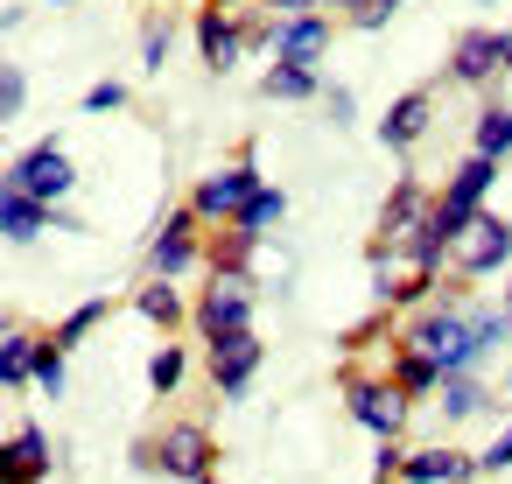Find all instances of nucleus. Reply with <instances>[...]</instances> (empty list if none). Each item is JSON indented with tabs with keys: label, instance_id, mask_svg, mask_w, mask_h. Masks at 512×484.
I'll return each mask as SVG.
<instances>
[{
	"label": "nucleus",
	"instance_id": "obj_27",
	"mask_svg": "<svg viewBox=\"0 0 512 484\" xmlns=\"http://www.w3.org/2000/svg\"><path fill=\"white\" fill-rule=\"evenodd\" d=\"M281 218H288V190H274V183H267V190H260V197H253L246 211H239V232H253V239H267V232H274Z\"/></svg>",
	"mask_w": 512,
	"mask_h": 484
},
{
	"label": "nucleus",
	"instance_id": "obj_28",
	"mask_svg": "<svg viewBox=\"0 0 512 484\" xmlns=\"http://www.w3.org/2000/svg\"><path fill=\"white\" fill-rule=\"evenodd\" d=\"M183 379H190V351H183V344H162V351L148 358V393H162V400H169Z\"/></svg>",
	"mask_w": 512,
	"mask_h": 484
},
{
	"label": "nucleus",
	"instance_id": "obj_30",
	"mask_svg": "<svg viewBox=\"0 0 512 484\" xmlns=\"http://www.w3.org/2000/svg\"><path fill=\"white\" fill-rule=\"evenodd\" d=\"M470 330H477V351H498L512 337V316L505 309H470Z\"/></svg>",
	"mask_w": 512,
	"mask_h": 484
},
{
	"label": "nucleus",
	"instance_id": "obj_31",
	"mask_svg": "<svg viewBox=\"0 0 512 484\" xmlns=\"http://www.w3.org/2000/svg\"><path fill=\"white\" fill-rule=\"evenodd\" d=\"M169 43H176V29L155 15V22L141 29V64H148V71H162V64H169Z\"/></svg>",
	"mask_w": 512,
	"mask_h": 484
},
{
	"label": "nucleus",
	"instance_id": "obj_11",
	"mask_svg": "<svg viewBox=\"0 0 512 484\" xmlns=\"http://www.w3.org/2000/svg\"><path fill=\"white\" fill-rule=\"evenodd\" d=\"M428 211H435V190H428V183H421L414 169H400V176H393V190L379 197V225H372V239L400 246V239H407V232H414V225H421Z\"/></svg>",
	"mask_w": 512,
	"mask_h": 484
},
{
	"label": "nucleus",
	"instance_id": "obj_7",
	"mask_svg": "<svg viewBox=\"0 0 512 484\" xmlns=\"http://www.w3.org/2000/svg\"><path fill=\"white\" fill-rule=\"evenodd\" d=\"M505 71H512V29H470V36H456V50H449V85L491 92Z\"/></svg>",
	"mask_w": 512,
	"mask_h": 484
},
{
	"label": "nucleus",
	"instance_id": "obj_9",
	"mask_svg": "<svg viewBox=\"0 0 512 484\" xmlns=\"http://www.w3.org/2000/svg\"><path fill=\"white\" fill-rule=\"evenodd\" d=\"M512 267V218L484 211L463 239H456V281H491Z\"/></svg>",
	"mask_w": 512,
	"mask_h": 484
},
{
	"label": "nucleus",
	"instance_id": "obj_36",
	"mask_svg": "<svg viewBox=\"0 0 512 484\" xmlns=\"http://www.w3.org/2000/svg\"><path fill=\"white\" fill-rule=\"evenodd\" d=\"M477 463H484V470H505V463H512V421H505V428L484 442V456H477Z\"/></svg>",
	"mask_w": 512,
	"mask_h": 484
},
{
	"label": "nucleus",
	"instance_id": "obj_3",
	"mask_svg": "<svg viewBox=\"0 0 512 484\" xmlns=\"http://www.w3.org/2000/svg\"><path fill=\"white\" fill-rule=\"evenodd\" d=\"M134 463H155L176 484H204V477H218V435H211V421H169L155 442H134Z\"/></svg>",
	"mask_w": 512,
	"mask_h": 484
},
{
	"label": "nucleus",
	"instance_id": "obj_29",
	"mask_svg": "<svg viewBox=\"0 0 512 484\" xmlns=\"http://www.w3.org/2000/svg\"><path fill=\"white\" fill-rule=\"evenodd\" d=\"M120 106H127V85H120V78H99L92 92H78V113H92V120H99V113H120Z\"/></svg>",
	"mask_w": 512,
	"mask_h": 484
},
{
	"label": "nucleus",
	"instance_id": "obj_20",
	"mask_svg": "<svg viewBox=\"0 0 512 484\" xmlns=\"http://www.w3.org/2000/svg\"><path fill=\"white\" fill-rule=\"evenodd\" d=\"M386 379H393V386H400L407 400H421V393H442V386H449V372H442V365H435L428 351H414V344H400V351H393Z\"/></svg>",
	"mask_w": 512,
	"mask_h": 484
},
{
	"label": "nucleus",
	"instance_id": "obj_25",
	"mask_svg": "<svg viewBox=\"0 0 512 484\" xmlns=\"http://www.w3.org/2000/svg\"><path fill=\"white\" fill-rule=\"evenodd\" d=\"M106 316H113V302H106V295H92V302H78V309H71V316H64V323H57L50 337H57L64 351H78V344H85V337H92V330H99Z\"/></svg>",
	"mask_w": 512,
	"mask_h": 484
},
{
	"label": "nucleus",
	"instance_id": "obj_22",
	"mask_svg": "<svg viewBox=\"0 0 512 484\" xmlns=\"http://www.w3.org/2000/svg\"><path fill=\"white\" fill-rule=\"evenodd\" d=\"M470 155H484V162H505L512 155V106L491 92V106L477 113V127H470Z\"/></svg>",
	"mask_w": 512,
	"mask_h": 484
},
{
	"label": "nucleus",
	"instance_id": "obj_38",
	"mask_svg": "<svg viewBox=\"0 0 512 484\" xmlns=\"http://www.w3.org/2000/svg\"><path fill=\"white\" fill-rule=\"evenodd\" d=\"M309 8H316V15H330V8H344V15H358V8H365V0H302V15H309Z\"/></svg>",
	"mask_w": 512,
	"mask_h": 484
},
{
	"label": "nucleus",
	"instance_id": "obj_26",
	"mask_svg": "<svg viewBox=\"0 0 512 484\" xmlns=\"http://www.w3.org/2000/svg\"><path fill=\"white\" fill-rule=\"evenodd\" d=\"M36 386H43V400H57L71 386V351L57 337H36Z\"/></svg>",
	"mask_w": 512,
	"mask_h": 484
},
{
	"label": "nucleus",
	"instance_id": "obj_12",
	"mask_svg": "<svg viewBox=\"0 0 512 484\" xmlns=\"http://www.w3.org/2000/svg\"><path fill=\"white\" fill-rule=\"evenodd\" d=\"M190 323H197L204 344H211V337H232V330H253V288H246V281H204Z\"/></svg>",
	"mask_w": 512,
	"mask_h": 484
},
{
	"label": "nucleus",
	"instance_id": "obj_2",
	"mask_svg": "<svg viewBox=\"0 0 512 484\" xmlns=\"http://www.w3.org/2000/svg\"><path fill=\"white\" fill-rule=\"evenodd\" d=\"M400 344L428 351L449 379H456V372H470V365L484 358V351H477V330H470V309H456V302H449V288H442L428 309H414V316H407V337H400Z\"/></svg>",
	"mask_w": 512,
	"mask_h": 484
},
{
	"label": "nucleus",
	"instance_id": "obj_4",
	"mask_svg": "<svg viewBox=\"0 0 512 484\" xmlns=\"http://www.w3.org/2000/svg\"><path fill=\"white\" fill-rule=\"evenodd\" d=\"M260 190H267V183H260L253 141H239V162H232V169H218V176H197L183 204H190V211H197V218H204V225L218 232V225H239V211H246V204H253Z\"/></svg>",
	"mask_w": 512,
	"mask_h": 484
},
{
	"label": "nucleus",
	"instance_id": "obj_15",
	"mask_svg": "<svg viewBox=\"0 0 512 484\" xmlns=\"http://www.w3.org/2000/svg\"><path fill=\"white\" fill-rule=\"evenodd\" d=\"M197 57H204V71H232L239 57H246V15H218V8H197Z\"/></svg>",
	"mask_w": 512,
	"mask_h": 484
},
{
	"label": "nucleus",
	"instance_id": "obj_37",
	"mask_svg": "<svg viewBox=\"0 0 512 484\" xmlns=\"http://www.w3.org/2000/svg\"><path fill=\"white\" fill-rule=\"evenodd\" d=\"M351 113H358V106H351V92H344V85H330V120H337V127H351Z\"/></svg>",
	"mask_w": 512,
	"mask_h": 484
},
{
	"label": "nucleus",
	"instance_id": "obj_39",
	"mask_svg": "<svg viewBox=\"0 0 512 484\" xmlns=\"http://www.w3.org/2000/svg\"><path fill=\"white\" fill-rule=\"evenodd\" d=\"M204 8H218V15H239V8H246V0H204Z\"/></svg>",
	"mask_w": 512,
	"mask_h": 484
},
{
	"label": "nucleus",
	"instance_id": "obj_32",
	"mask_svg": "<svg viewBox=\"0 0 512 484\" xmlns=\"http://www.w3.org/2000/svg\"><path fill=\"white\" fill-rule=\"evenodd\" d=\"M400 463H407V442H372V484H400Z\"/></svg>",
	"mask_w": 512,
	"mask_h": 484
},
{
	"label": "nucleus",
	"instance_id": "obj_41",
	"mask_svg": "<svg viewBox=\"0 0 512 484\" xmlns=\"http://www.w3.org/2000/svg\"><path fill=\"white\" fill-rule=\"evenodd\" d=\"M43 8H71V0H43Z\"/></svg>",
	"mask_w": 512,
	"mask_h": 484
},
{
	"label": "nucleus",
	"instance_id": "obj_1",
	"mask_svg": "<svg viewBox=\"0 0 512 484\" xmlns=\"http://www.w3.org/2000/svg\"><path fill=\"white\" fill-rule=\"evenodd\" d=\"M337 393H344V414L372 435V442H393V435H407V393L386 379V372H372V365H358V358H344L337 365Z\"/></svg>",
	"mask_w": 512,
	"mask_h": 484
},
{
	"label": "nucleus",
	"instance_id": "obj_13",
	"mask_svg": "<svg viewBox=\"0 0 512 484\" xmlns=\"http://www.w3.org/2000/svg\"><path fill=\"white\" fill-rule=\"evenodd\" d=\"M50 463H57V449H50L43 421H15L8 442H0V484H43Z\"/></svg>",
	"mask_w": 512,
	"mask_h": 484
},
{
	"label": "nucleus",
	"instance_id": "obj_40",
	"mask_svg": "<svg viewBox=\"0 0 512 484\" xmlns=\"http://www.w3.org/2000/svg\"><path fill=\"white\" fill-rule=\"evenodd\" d=\"M498 309H505V316H512V281H505V302H498Z\"/></svg>",
	"mask_w": 512,
	"mask_h": 484
},
{
	"label": "nucleus",
	"instance_id": "obj_35",
	"mask_svg": "<svg viewBox=\"0 0 512 484\" xmlns=\"http://www.w3.org/2000/svg\"><path fill=\"white\" fill-rule=\"evenodd\" d=\"M393 8H400V0H365V8L351 15V29H358V36H372V29H386V22H393Z\"/></svg>",
	"mask_w": 512,
	"mask_h": 484
},
{
	"label": "nucleus",
	"instance_id": "obj_17",
	"mask_svg": "<svg viewBox=\"0 0 512 484\" xmlns=\"http://www.w3.org/2000/svg\"><path fill=\"white\" fill-rule=\"evenodd\" d=\"M484 463L477 456H463V449H407V463H400V484H470Z\"/></svg>",
	"mask_w": 512,
	"mask_h": 484
},
{
	"label": "nucleus",
	"instance_id": "obj_14",
	"mask_svg": "<svg viewBox=\"0 0 512 484\" xmlns=\"http://www.w3.org/2000/svg\"><path fill=\"white\" fill-rule=\"evenodd\" d=\"M428 120H435V85H414V92H400V99L379 113V148H386V155H407V148L428 134Z\"/></svg>",
	"mask_w": 512,
	"mask_h": 484
},
{
	"label": "nucleus",
	"instance_id": "obj_16",
	"mask_svg": "<svg viewBox=\"0 0 512 484\" xmlns=\"http://www.w3.org/2000/svg\"><path fill=\"white\" fill-rule=\"evenodd\" d=\"M253 260H260V239L239 232V225H218V232L204 239V274H211V281H246V288H253Z\"/></svg>",
	"mask_w": 512,
	"mask_h": 484
},
{
	"label": "nucleus",
	"instance_id": "obj_19",
	"mask_svg": "<svg viewBox=\"0 0 512 484\" xmlns=\"http://www.w3.org/2000/svg\"><path fill=\"white\" fill-rule=\"evenodd\" d=\"M134 316H141V323H155V330H176V323H190L197 309L176 295V281H155V274H148V281L134 288Z\"/></svg>",
	"mask_w": 512,
	"mask_h": 484
},
{
	"label": "nucleus",
	"instance_id": "obj_18",
	"mask_svg": "<svg viewBox=\"0 0 512 484\" xmlns=\"http://www.w3.org/2000/svg\"><path fill=\"white\" fill-rule=\"evenodd\" d=\"M330 43H337V36H330V15L309 8V15H288V22H281V50H274V57H281V64H323Z\"/></svg>",
	"mask_w": 512,
	"mask_h": 484
},
{
	"label": "nucleus",
	"instance_id": "obj_6",
	"mask_svg": "<svg viewBox=\"0 0 512 484\" xmlns=\"http://www.w3.org/2000/svg\"><path fill=\"white\" fill-rule=\"evenodd\" d=\"M190 267H204V218H197L190 204H176V211L155 225V239H148V274H155V281H183Z\"/></svg>",
	"mask_w": 512,
	"mask_h": 484
},
{
	"label": "nucleus",
	"instance_id": "obj_24",
	"mask_svg": "<svg viewBox=\"0 0 512 484\" xmlns=\"http://www.w3.org/2000/svg\"><path fill=\"white\" fill-rule=\"evenodd\" d=\"M470 414H491V379L456 372V379L442 386V421H470Z\"/></svg>",
	"mask_w": 512,
	"mask_h": 484
},
{
	"label": "nucleus",
	"instance_id": "obj_23",
	"mask_svg": "<svg viewBox=\"0 0 512 484\" xmlns=\"http://www.w3.org/2000/svg\"><path fill=\"white\" fill-rule=\"evenodd\" d=\"M29 379H36V330L8 323V344H0V386H8V393H22Z\"/></svg>",
	"mask_w": 512,
	"mask_h": 484
},
{
	"label": "nucleus",
	"instance_id": "obj_5",
	"mask_svg": "<svg viewBox=\"0 0 512 484\" xmlns=\"http://www.w3.org/2000/svg\"><path fill=\"white\" fill-rule=\"evenodd\" d=\"M8 183H15V190H29L36 204H64V197L78 190V162L64 155V141H57V134H43L36 148H22V155L8 162Z\"/></svg>",
	"mask_w": 512,
	"mask_h": 484
},
{
	"label": "nucleus",
	"instance_id": "obj_42",
	"mask_svg": "<svg viewBox=\"0 0 512 484\" xmlns=\"http://www.w3.org/2000/svg\"><path fill=\"white\" fill-rule=\"evenodd\" d=\"M505 393H512V372H505Z\"/></svg>",
	"mask_w": 512,
	"mask_h": 484
},
{
	"label": "nucleus",
	"instance_id": "obj_43",
	"mask_svg": "<svg viewBox=\"0 0 512 484\" xmlns=\"http://www.w3.org/2000/svg\"><path fill=\"white\" fill-rule=\"evenodd\" d=\"M204 484H218V477H204Z\"/></svg>",
	"mask_w": 512,
	"mask_h": 484
},
{
	"label": "nucleus",
	"instance_id": "obj_10",
	"mask_svg": "<svg viewBox=\"0 0 512 484\" xmlns=\"http://www.w3.org/2000/svg\"><path fill=\"white\" fill-rule=\"evenodd\" d=\"M50 225H64V232H85V218H71V211H57V204H36L29 190L0 183V232H8V246H36Z\"/></svg>",
	"mask_w": 512,
	"mask_h": 484
},
{
	"label": "nucleus",
	"instance_id": "obj_33",
	"mask_svg": "<svg viewBox=\"0 0 512 484\" xmlns=\"http://www.w3.org/2000/svg\"><path fill=\"white\" fill-rule=\"evenodd\" d=\"M393 316H400V309H372L365 323H351V330H344V351H365L372 337H386V330H393Z\"/></svg>",
	"mask_w": 512,
	"mask_h": 484
},
{
	"label": "nucleus",
	"instance_id": "obj_8",
	"mask_svg": "<svg viewBox=\"0 0 512 484\" xmlns=\"http://www.w3.org/2000/svg\"><path fill=\"white\" fill-rule=\"evenodd\" d=\"M204 365H211V386L225 400H246L253 393V372L267 365V344H260V330H232V337H211L204 344Z\"/></svg>",
	"mask_w": 512,
	"mask_h": 484
},
{
	"label": "nucleus",
	"instance_id": "obj_34",
	"mask_svg": "<svg viewBox=\"0 0 512 484\" xmlns=\"http://www.w3.org/2000/svg\"><path fill=\"white\" fill-rule=\"evenodd\" d=\"M22 106H29V71L8 64V71H0V113H22Z\"/></svg>",
	"mask_w": 512,
	"mask_h": 484
},
{
	"label": "nucleus",
	"instance_id": "obj_21",
	"mask_svg": "<svg viewBox=\"0 0 512 484\" xmlns=\"http://www.w3.org/2000/svg\"><path fill=\"white\" fill-rule=\"evenodd\" d=\"M260 92L274 99V106H302V99H316V92H330L323 78H316V64H267V78H260Z\"/></svg>",
	"mask_w": 512,
	"mask_h": 484
}]
</instances>
